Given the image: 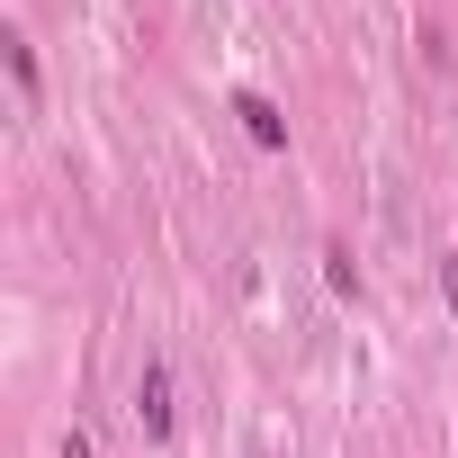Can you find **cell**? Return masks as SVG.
<instances>
[{
	"label": "cell",
	"mask_w": 458,
	"mask_h": 458,
	"mask_svg": "<svg viewBox=\"0 0 458 458\" xmlns=\"http://www.w3.org/2000/svg\"><path fill=\"white\" fill-rule=\"evenodd\" d=\"M135 422H144L153 440L171 431V369H162V360H144V377H135Z\"/></svg>",
	"instance_id": "obj_1"
},
{
	"label": "cell",
	"mask_w": 458,
	"mask_h": 458,
	"mask_svg": "<svg viewBox=\"0 0 458 458\" xmlns=\"http://www.w3.org/2000/svg\"><path fill=\"white\" fill-rule=\"evenodd\" d=\"M234 117H243V135H252V144H270V153L288 144V117H279L261 90H243V99H234Z\"/></svg>",
	"instance_id": "obj_2"
},
{
	"label": "cell",
	"mask_w": 458,
	"mask_h": 458,
	"mask_svg": "<svg viewBox=\"0 0 458 458\" xmlns=\"http://www.w3.org/2000/svg\"><path fill=\"white\" fill-rule=\"evenodd\" d=\"M324 288H333V297H360V270H351V252H342V243L324 252Z\"/></svg>",
	"instance_id": "obj_3"
},
{
	"label": "cell",
	"mask_w": 458,
	"mask_h": 458,
	"mask_svg": "<svg viewBox=\"0 0 458 458\" xmlns=\"http://www.w3.org/2000/svg\"><path fill=\"white\" fill-rule=\"evenodd\" d=\"M10 46V72H19V90H37V55H28V37H0Z\"/></svg>",
	"instance_id": "obj_4"
},
{
	"label": "cell",
	"mask_w": 458,
	"mask_h": 458,
	"mask_svg": "<svg viewBox=\"0 0 458 458\" xmlns=\"http://www.w3.org/2000/svg\"><path fill=\"white\" fill-rule=\"evenodd\" d=\"M440 288H449V315H458V252H440Z\"/></svg>",
	"instance_id": "obj_5"
}]
</instances>
